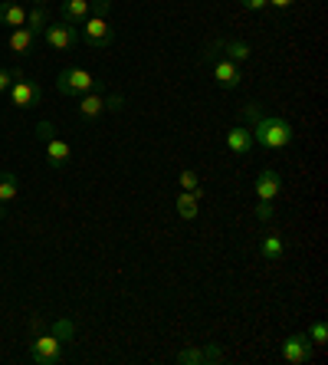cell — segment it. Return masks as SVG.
Returning a JSON list of instances; mask_svg holds the SVG:
<instances>
[{
  "instance_id": "1",
  "label": "cell",
  "mask_w": 328,
  "mask_h": 365,
  "mask_svg": "<svg viewBox=\"0 0 328 365\" xmlns=\"http://www.w3.org/2000/svg\"><path fill=\"white\" fill-rule=\"evenodd\" d=\"M250 132H253V142L260 145V148H266V152H279V148L292 145V138H295L292 125L282 115H263L260 122H253Z\"/></svg>"
},
{
  "instance_id": "2",
  "label": "cell",
  "mask_w": 328,
  "mask_h": 365,
  "mask_svg": "<svg viewBox=\"0 0 328 365\" xmlns=\"http://www.w3.org/2000/svg\"><path fill=\"white\" fill-rule=\"evenodd\" d=\"M102 89V79H95L89 69H83V66H66L63 73L56 76V93L59 96H85V93H99Z\"/></svg>"
},
{
  "instance_id": "3",
  "label": "cell",
  "mask_w": 328,
  "mask_h": 365,
  "mask_svg": "<svg viewBox=\"0 0 328 365\" xmlns=\"http://www.w3.org/2000/svg\"><path fill=\"white\" fill-rule=\"evenodd\" d=\"M14 73V83H10L7 96H10V106H17V109H33L43 102V89L36 83L23 76V69H10Z\"/></svg>"
},
{
  "instance_id": "4",
  "label": "cell",
  "mask_w": 328,
  "mask_h": 365,
  "mask_svg": "<svg viewBox=\"0 0 328 365\" xmlns=\"http://www.w3.org/2000/svg\"><path fill=\"white\" fill-rule=\"evenodd\" d=\"M79 40H85L89 46H95V50H105V46L115 40V30L109 26L105 17H85L83 24H79Z\"/></svg>"
},
{
  "instance_id": "5",
  "label": "cell",
  "mask_w": 328,
  "mask_h": 365,
  "mask_svg": "<svg viewBox=\"0 0 328 365\" xmlns=\"http://www.w3.org/2000/svg\"><path fill=\"white\" fill-rule=\"evenodd\" d=\"M40 40H46V46H50V50L66 53V50H73V46L79 43V30L73 24H66V20H59V24H50L46 30H43Z\"/></svg>"
},
{
  "instance_id": "6",
  "label": "cell",
  "mask_w": 328,
  "mask_h": 365,
  "mask_svg": "<svg viewBox=\"0 0 328 365\" xmlns=\"http://www.w3.org/2000/svg\"><path fill=\"white\" fill-rule=\"evenodd\" d=\"M63 346H66V342L56 339L53 332H46V336L33 339V346H30V359H33L36 365H59L63 362Z\"/></svg>"
},
{
  "instance_id": "7",
  "label": "cell",
  "mask_w": 328,
  "mask_h": 365,
  "mask_svg": "<svg viewBox=\"0 0 328 365\" xmlns=\"http://www.w3.org/2000/svg\"><path fill=\"white\" fill-rule=\"evenodd\" d=\"M282 359H286L289 365H305L312 359V339L305 336V332L289 336V339L282 342Z\"/></svg>"
},
{
  "instance_id": "8",
  "label": "cell",
  "mask_w": 328,
  "mask_h": 365,
  "mask_svg": "<svg viewBox=\"0 0 328 365\" xmlns=\"http://www.w3.org/2000/svg\"><path fill=\"white\" fill-rule=\"evenodd\" d=\"M213 79H217L220 89H236V86L243 83V73H240V66H236L233 60L220 56V60L213 63Z\"/></svg>"
},
{
  "instance_id": "9",
  "label": "cell",
  "mask_w": 328,
  "mask_h": 365,
  "mask_svg": "<svg viewBox=\"0 0 328 365\" xmlns=\"http://www.w3.org/2000/svg\"><path fill=\"white\" fill-rule=\"evenodd\" d=\"M43 145H46V165L50 168H66L69 158H73V145L59 135H53L50 142H43Z\"/></svg>"
},
{
  "instance_id": "10",
  "label": "cell",
  "mask_w": 328,
  "mask_h": 365,
  "mask_svg": "<svg viewBox=\"0 0 328 365\" xmlns=\"http://www.w3.org/2000/svg\"><path fill=\"white\" fill-rule=\"evenodd\" d=\"M279 191H282V178H279L273 168L256 175V197H260V201H276Z\"/></svg>"
},
{
  "instance_id": "11",
  "label": "cell",
  "mask_w": 328,
  "mask_h": 365,
  "mask_svg": "<svg viewBox=\"0 0 328 365\" xmlns=\"http://www.w3.org/2000/svg\"><path fill=\"white\" fill-rule=\"evenodd\" d=\"M177 362H181V365H197V362H223V352H220V346L184 349V352H177Z\"/></svg>"
},
{
  "instance_id": "12",
  "label": "cell",
  "mask_w": 328,
  "mask_h": 365,
  "mask_svg": "<svg viewBox=\"0 0 328 365\" xmlns=\"http://www.w3.org/2000/svg\"><path fill=\"white\" fill-rule=\"evenodd\" d=\"M227 148L233 155H250L253 148H256V142H253V132L246 125H236L227 132Z\"/></svg>"
},
{
  "instance_id": "13",
  "label": "cell",
  "mask_w": 328,
  "mask_h": 365,
  "mask_svg": "<svg viewBox=\"0 0 328 365\" xmlns=\"http://www.w3.org/2000/svg\"><path fill=\"white\" fill-rule=\"evenodd\" d=\"M17 195H20V181H17V175H10V171H0V217L7 214L10 204L17 201Z\"/></svg>"
},
{
  "instance_id": "14",
  "label": "cell",
  "mask_w": 328,
  "mask_h": 365,
  "mask_svg": "<svg viewBox=\"0 0 328 365\" xmlns=\"http://www.w3.org/2000/svg\"><path fill=\"white\" fill-rule=\"evenodd\" d=\"M105 112V99L99 93H85L79 96V119L83 122H95Z\"/></svg>"
},
{
  "instance_id": "15",
  "label": "cell",
  "mask_w": 328,
  "mask_h": 365,
  "mask_svg": "<svg viewBox=\"0 0 328 365\" xmlns=\"http://www.w3.org/2000/svg\"><path fill=\"white\" fill-rule=\"evenodd\" d=\"M7 46L17 53V56H30V53H33V46H36V36L30 34L26 26H14V34H10Z\"/></svg>"
},
{
  "instance_id": "16",
  "label": "cell",
  "mask_w": 328,
  "mask_h": 365,
  "mask_svg": "<svg viewBox=\"0 0 328 365\" xmlns=\"http://www.w3.org/2000/svg\"><path fill=\"white\" fill-rule=\"evenodd\" d=\"M63 20L73 26H79L85 17H89V0H63V7H59Z\"/></svg>"
},
{
  "instance_id": "17",
  "label": "cell",
  "mask_w": 328,
  "mask_h": 365,
  "mask_svg": "<svg viewBox=\"0 0 328 365\" xmlns=\"http://www.w3.org/2000/svg\"><path fill=\"white\" fill-rule=\"evenodd\" d=\"M282 250H286V244H282V234H266V237L260 240V257H263V260H270V264L282 260Z\"/></svg>"
},
{
  "instance_id": "18",
  "label": "cell",
  "mask_w": 328,
  "mask_h": 365,
  "mask_svg": "<svg viewBox=\"0 0 328 365\" xmlns=\"http://www.w3.org/2000/svg\"><path fill=\"white\" fill-rule=\"evenodd\" d=\"M174 207H177V217H181V221H194V217H197V207H201V201H197L191 191H177Z\"/></svg>"
},
{
  "instance_id": "19",
  "label": "cell",
  "mask_w": 328,
  "mask_h": 365,
  "mask_svg": "<svg viewBox=\"0 0 328 365\" xmlns=\"http://www.w3.org/2000/svg\"><path fill=\"white\" fill-rule=\"evenodd\" d=\"M0 24L26 26V10L20 7V4H14V0H4V4H0Z\"/></svg>"
},
{
  "instance_id": "20",
  "label": "cell",
  "mask_w": 328,
  "mask_h": 365,
  "mask_svg": "<svg viewBox=\"0 0 328 365\" xmlns=\"http://www.w3.org/2000/svg\"><path fill=\"white\" fill-rule=\"evenodd\" d=\"M46 26H50V14H46V7H33L30 14H26V30H30L36 40L43 36V30H46Z\"/></svg>"
},
{
  "instance_id": "21",
  "label": "cell",
  "mask_w": 328,
  "mask_h": 365,
  "mask_svg": "<svg viewBox=\"0 0 328 365\" xmlns=\"http://www.w3.org/2000/svg\"><path fill=\"white\" fill-rule=\"evenodd\" d=\"M177 185H181V191H191L197 201L203 197V185H201V175L197 171H191V168H184L181 175H177Z\"/></svg>"
},
{
  "instance_id": "22",
  "label": "cell",
  "mask_w": 328,
  "mask_h": 365,
  "mask_svg": "<svg viewBox=\"0 0 328 365\" xmlns=\"http://www.w3.org/2000/svg\"><path fill=\"white\" fill-rule=\"evenodd\" d=\"M220 50H227V60H233V63H243V60H250V43H243V40H223L220 43Z\"/></svg>"
},
{
  "instance_id": "23",
  "label": "cell",
  "mask_w": 328,
  "mask_h": 365,
  "mask_svg": "<svg viewBox=\"0 0 328 365\" xmlns=\"http://www.w3.org/2000/svg\"><path fill=\"white\" fill-rule=\"evenodd\" d=\"M53 336L63 339V342H69L73 336H76V326L69 323V319H56V323H53Z\"/></svg>"
},
{
  "instance_id": "24",
  "label": "cell",
  "mask_w": 328,
  "mask_h": 365,
  "mask_svg": "<svg viewBox=\"0 0 328 365\" xmlns=\"http://www.w3.org/2000/svg\"><path fill=\"white\" fill-rule=\"evenodd\" d=\"M309 339H312V346H325L328 342V323H312V329H309Z\"/></svg>"
},
{
  "instance_id": "25",
  "label": "cell",
  "mask_w": 328,
  "mask_h": 365,
  "mask_svg": "<svg viewBox=\"0 0 328 365\" xmlns=\"http://www.w3.org/2000/svg\"><path fill=\"white\" fill-rule=\"evenodd\" d=\"M273 217H276L273 201H260V204H256V221H273Z\"/></svg>"
},
{
  "instance_id": "26",
  "label": "cell",
  "mask_w": 328,
  "mask_h": 365,
  "mask_svg": "<svg viewBox=\"0 0 328 365\" xmlns=\"http://www.w3.org/2000/svg\"><path fill=\"white\" fill-rule=\"evenodd\" d=\"M53 135H56V125H53V122H40V125H36V138H40V142H50Z\"/></svg>"
},
{
  "instance_id": "27",
  "label": "cell",
  "mask_w": 328,
  "mask_h": 365,
  "mask_svg": "<svg viewBox=\"0 0 328 365\" xmlns=\"http://www.w3.org/2000/svg\"><path fill=\"white\" fill-rule=\"evenodd\" d=\"M89 10H95V17H105L112 10V0H89Z\"/></svg>"
},
{
  "instance_id": "28",
  "label": "cell",
  "mask_w": 328,
  "mask_h": 365,
  "mask_svg": "<svg viewBox=\"0 0 328 365\" xmlns=\"http://www.w3.org/2000/svg\"><path fill=\"white\" fill-rule=\"evenodd\" d=\"M243 115H246V122H250V125H253V122H260V119H263V109H260V106H256V102H250V106H246V109H243Z\"/></svg>"
},
{
  "instance_id": "29",
  "label": "cell",
  "mask_w": 328,
  "mask_h": 365,
  "mask_svg": "<svg viewBox=\"0 0 328 365\" xmlns=\"http://www.w3.org/2000/svg\"><path fill=\"white\" fill-rule=\"evenodd\" d=\"M10 83H14V73H10V69H0V93H7Z\"/></svg>"
},
{
  "instance_id": "30",
  "label": "cell",
  "mask_w": 328,
  "mask_h": 365,
  "mask_svg": "<svg viewBox=\"0 0 328 365\" xmlns=\"http://www.w3.org/2000/svg\"><path fill=\"white\" fill-rule=\"evenodd\" d=\"M246 10H266L270 7V0H240Z\"/></svg>"
},
{
  "instance_id": "31",
  "label": "cell",
  "mask_w": 328,
  "mask_h": 365,
  "mask_svg": "<svg viewBox=\"0 0 328 365\" xmlns=\"http://www.w3.org/2000/svg\"><path fill=\"white\" fill-rule=\"evenodd\" d=\"M122 106H125V99H122V96H109V99H105V109H112V112H118Z\"/></svg>"
},
{
  "instance_id": "32",
  "label": "cell",
  "mask_w": 328,
  "mask_h": 365,
  "mask_svg": "<svg viewBox=\"0 0 328 365\" xmlns=\"http://www.w3.org/2000/svg\"><path fill=\"white\" fill-rule=\"evenodd\" d=\"M295 0H270V7H276V10H289Z\"/></svg>"
},
{
  "instance_id": "33",
  "label": "cell",
  "mask_w": 328,
  "mask_h": 365,
  "mask_svg": "<svg viewBox=\"0 0 328 365\" xmlns=\"http://www.w3.org/2000/svg\"><path fill=\"white\" fill-rule=\"evenodd\" d=\"M33 7H46V0H33Z\"/></svg>"
}]
</instances>
